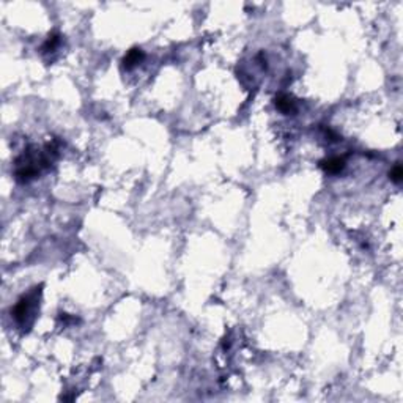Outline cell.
<instances>
[{"instance_id":"obj_1","label":"cell","mask_w":403,"mask_h":403,"mask_svg":"<svg viewBox=\"0 0 403 403\" xmlns=\"http://www.w3.org/2000/svg\"><path fill=\"white\" fill-rule=\"evenodd\" d=\"M320 167L327 173H339L340 170L345 167V159L344 158H327L320 162Z\"/></svg>"},{"instance_id":"obj_2","label":"cell","mask_w":403,"mask_h":403,"mask_svg":"<svg viewBox=\"0 0 403 403\" xmlns=\"http://www.w3.org/2000/svg\"><path fill=\"white\" fill-rule=\"evenodd\" d=\"M276 106L279 111H282L284 114H293L296 111V102L288 95H279L276 98Z\"/></svg>"},{"instance_id":"obj_3","label":"cell","mask_w":403,"mask_h":403,"mask_svg":"<svg viewBox=\"0 0 403 403\" xmlns=\"http://www.w3.org/2000/svg\"><path fill=\"white\" fill-rule=\"evenodd\" d=\"M29 307H30L29 298L19 299L18 304L15 306V309H13V317H15L19 323H22L24 320H25V317H27V313H29Z\"/></svg>"},{"instance_id":"obj_4","label":"cell","mask_w":403,"mask_h":403,"mask_svg":"<svg viewBox=\"0 0 403 403\" xmlns=\"http://www.w3.org/2000/svg\"><path fill=\"white\" fill-rule=\"evenodd\" d=\"M142 58H143V52L140 49H137V47H134V49L129 51L125 56V58H123V66L128 68V70H131L133 66L140 63Z\"/></svg>"},{"instance_id":"obj_5","label":"cell","mask_w":403,"mask_h":403,"mask_svg":"<svg viewBox=\"0 0 403 403\" xmlns=\"http://www.w3.org/2000/svg\"><path fill=\"white\" fill-rule=\"evenodd\" d=\"M389 178H391L394 183H400L402 178H403V172H402V167L400 166H395L391 172H389Z\"/></svg>"},{"instance_id":"obj_6","label":"cell","mask_w":403,"mask_h":403,"mask_svg":"<svg viewBox=\"0 0 403 403\" xmlns=\"http://www.w3.org/2000/svg\"><path fill=\"white\" fill-rule=\"evenodd\" d=\"M57 43H58V37H57V35H54L52 38L47 39V43H46V49H49V47H51V49H54V47L57 46Z\"/></svg>"}]
</instances>
